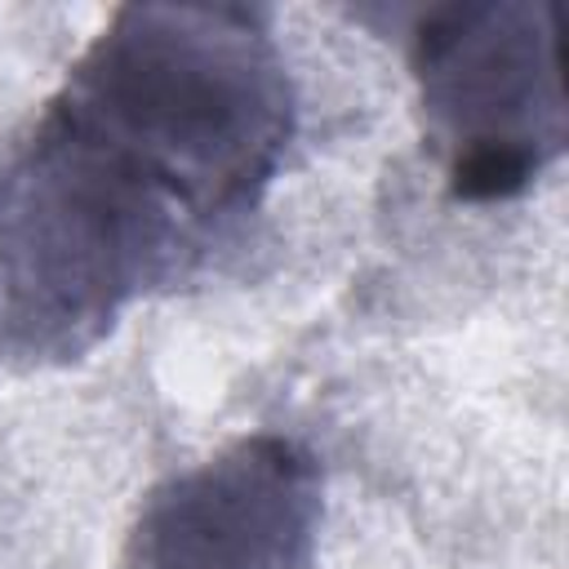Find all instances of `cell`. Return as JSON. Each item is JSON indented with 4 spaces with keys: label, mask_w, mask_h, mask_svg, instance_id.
I'll use <instances>...</instances> for the list:
<instances>
[{
    "label": "cell",
    "mask_w": 569,
    "mask_h": 569,
    "mask_svg": "<svg viewBox=\"0 0 569 569\" xmlns=\"http://www.w3.org/2000/svg\"><path fill=\"white\" fill-rule=\"evenodd\" d=\"M298 129L267 9L116 4L0 138V365L89 356L258 213Z\"/></svg>",
    "instance_id": "cell-1"
},
{
    "label": "cell",
    "mask_w": 569,
    "mask_h": 569,
    "mask_svg": "<svg viewBox=\"0 0 569 569\" xmlns=\"http://www.w3.org/2000/svg\"><path fill=\"white\" fill-rule=\"evenodd\" d=\"M422 138L453 200L529 191L569 142L560 36L542 0H449L409 31Z\"/></svg>",
    "instance_id": "cell-2"
},
{
    "label": "cell",
    "mask_w": 569,
    "mask_h": 569,
    "mask_svg": "<svg viewBox=\"0 0 569 569\" xmlns=\"http://www.w3.org/2000/svg\"><path fill=\"white\" fill-rule=\"evenodd\" d=\"M320 516L316 453L293 436L253 431L147 489L124 569H311Z\"/></svg>",
    "instance_id": "cell-3"
}]
</instances>
